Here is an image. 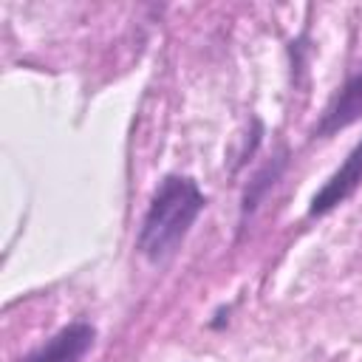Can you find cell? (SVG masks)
<instances>
[{"label": "cell", "instance_id": "1", "mask_svg": "<svg viewBox=\"0 0 362 362\" xmlns=\"http://www.w3.org/2000/svg\"><path fill=\"white\" fill-rule=\"evenodd\" d=\"M206 198L195 178L189 175H167L156 187L150 206L144 212L136 249L150 260V263H164L167 257L175 255L181 240L187 238L189 226L195 218L204 212Z\"/></svg>", "mask_w": 362, "mask_h": 362}, {"label": "cell", "instance_id": "2", "mask_svg": "<svg viewBox=\"0 0 362 362\" xmlns=\"http://www.w3.org/2000/svg\"><path fill=\"white\" fill-rule=\"evenodd\" d=\"M359 184H362V139L345 156V161L331 173V178L314 192V198L308 204V215H325V212H331L334 206H339L342 201H348L356 192Z\"/></svg>", "mask_w": 362, "mask_h": 362}, {"label": "cell", "instance_id": "4", "mask_svg": "<svg viewBox=\"0 0 362 362\" xmlns=\"http://www.w3.org/2000/svg\"><path fill=\"white\" fill-rule=\"evenodd\" d=\"M362 119V65L345 79V85L334 93V99L328 102L325 113L320 116L314 136H334L345 127H351L354 122Z\"/></svg>", "mask_w": 362, "mask_h": 362}, {"label": "cell", "instance_id": "3", "mask_svg": "<svg viewBox=\"0 0 362 362\" xmlns=\"http://www.w3.org/2000/svg\"><path fill=\"white\" fill-rule=\"evenodd\" d=\"M96 342V328L90 322H71L59 328L51 339H45L37 351L25 356V362H82L85 354Z\"/></svg>", "mask_w": 362, "mask_h": 362}, {"label": "cell", "instance_id": "5", "mask_svg": "<svg viewBox=\"0 0 362 362\" xmlns=\"http://www.w3.org/2000/svg\"><path fill=\"white\" fill-rule=\"evenodd\" d=\"M283 164H286V158H277L274 164H266L263 170H260V175L249 184V189H246V195H243V215L257 204V198L263 195V189H269L272 184H274V178L280 175V170H283Z\"/></svg>", "mask_w": 362, "mask_h": 362}]
</instances>
